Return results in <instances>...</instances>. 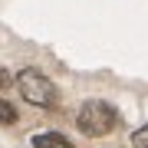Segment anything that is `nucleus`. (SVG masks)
Returning <instances> with one entry per match:
<instances>
[{
    "label": "nucleus",
    "instance_id": "f03ea898",
    "mask_svg": "<svg viewBox=\"0 0 148 148\" xmlns=\"http://www.w3.org/2000/svg\"><path fill=\"white\" fill-rule=\"evenodd\" d=\"M16 89H20V95L30 106H40V109H53L56 106V86L40 69H23L16 76Z\"/></svg>",
    "mask_w": 148,
    "mask_h": 148
},
{
    "label": "nucleus",
    "instance_id": "20e7f679",
    "mask_svg": "<svg viewBox=\"0 0 148 148\" xmlns=\"http://www.w3.org/2000/svg\"><path fill=\"white\" fill-rule=\"evenodd\" d=\"M13 122H16V109L0 95V125H13Z\"/></svg>",
    "mask_w": 148,
    "mask_h": 148
},
{
    "label": "nucleus",
    "instance_id": "7ed1b4c3",
    "mask_svg": "<svg viewBox=\"0 0 148 148\" xmlns=\"http://www.w3.org/2000/svg\"><path fill=\"white\" fill-rule=\"evenodd\" d=\"M33 148H76V145L59 132H43V135H33Z\"/></svg>",
    "mask_w": 148,
    "mask_h": 148
},
{
    "label": "nucleus",
    "instance_id": "39448f33",
    "mask_svg": "<svg viewBox=\"0 0 148 148\" xmlns=\"http://www.w3.org/2000/svg\"><path fill=\"white\" fill-rule=\"evenodd\" d=\"M132 148H148V125H142V128L132 135Z\"/></svg>",
    "mask_w": 148,
    "mask_h": 148
},
{
    "label": "nucleus",
    "instance_id": "f257e3e1",
    "mask_svg": "<svg viewBox=\"0 0 148 148\" xmlns=\"http://www.w3.org/2000/svg\"><path fill=\"white\" fill-rule=\"evenodd\" d=\"M115 122H119L115 109H112L109 102H102V99H89V102H82L79 115H76L79 132H82V135H92V138L109 135L112 128H115Z\"/></svg>",
    "mask_w": 148,
    "mask_h": 148
},
{
    "label": "nucleus",
    "instance_id": "423d86ee",
    "mask_svg": "<svg viewBox=\"0 0 148 148\" xmlns=\"http://www.w3.org/2000/svg\"><path fill=\"white\" fill-rule=\"evenodd\" d=\"M0 86H10V73H7L3 66H0Z\"/></svg>",
    "mask_w": 148,
    "mask_h": 148
}]
</instances>
